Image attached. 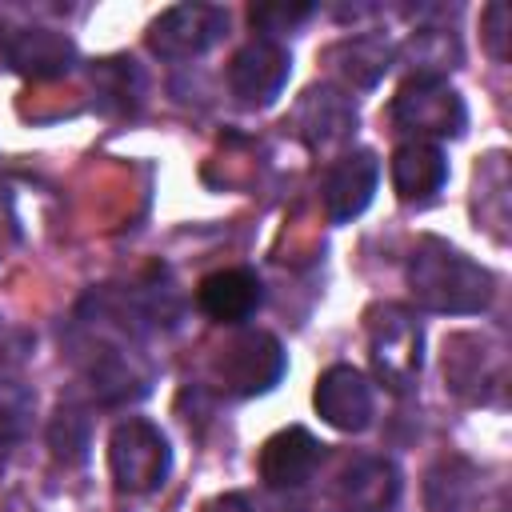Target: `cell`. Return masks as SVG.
<instances>
[{
	"instance_id": "cell-1",
	"label": "cell",
	"mask_w": 512,
	"mask_h": 512,
	"mask_svg": "<svg viewBox=\"0 0 512 512\" xmlns=\"http://www.w3.org/2000/svg\"><path fill=\"white\" fill-rule=\"evenodd\" d=\"M408 288L420 308L444 316H472L492 304L496 280L484 264L452 248L448 240L424 236L408 256Z\"/></svg>"
},
{
	"instance_id": "cell-2",
	"label": "cell",
	"mask_w": 512,
	"mask_h": 512,
	"mask_svg": "<svg viewBox=\"0 0 512 512\" xmlns=\"http://www.w3.org/2000/svg\"><path fill=\"white\" fill-rule=\"evenodd\" d=\"M108 468H112V480L120 492L128 496H148L156 492L168 472H172V448H168V436L152 424V420H140V416H128L124 424L112 428V440H108Z\"/></svg>"
},
{
	"instance_id": "cell-3",
	"label": "cell",
	"mask_w": 512,
	"mask_h": 512,
	"mask_svg": "<svg viewBox=\"0 0 512 512\" xmlns=\"http://www.w3.org/2000/svg\"><path fill=\"white\" fill-rule=\"evenodd\" d=\"M392 124L400 132H412L416 140L424 136H464L468 128V108L460 92L444 76H408L392 100Z\"/></svg>"
},
{
	"instance_id": "cell-4",
	"label": "cell",
	"mask_w": 512,
	"mask_h": 512,
	"mask_svg": "<svg viewBox=\"0 0 512 512\" xmlns=\"http://www.w3.org/2000/svg\"><path fill=\"white\" fill-rule=\"evenodd\" d=\"M424 364V328L400 304H384L372 320V368L392 388L404 392Z\"/></svg>"
},
{
	"instance_id": "cell-5",
	"label": "cell",
	"mask_w": 512,
	"mask_h": 512,
	"mask_svg": "<svg viewBox=\"0 0 512 512\" xmlns=\"http://www.w3.org/2000/svg\"><path fill=\"white\" fill-rule=\"evenodd\" d=\"M224 32H228V12L220 4H176L152 20L148 48L164 60H192L208 52Z\"/></svg>"
},
{
	"instance_id": "cell-6",
	"label": "cell",
	"mask_w": 512,
	"mask_h": 512,
	"mask_svg": "<svg viewBox=\"0 0 512 512\" xmlns=\"http://www.w3.org/2000/svg\"><path fill=\"white\" fill-rule=\"evenodd\" d=\"M288 72H292L288 48L280 40H272V36H252L228 64V88H232V96L240 104L264 108L284 92Z\"/></svg>"
},
{
	"instance_id": "cell-7",
	"label": "cell",
	"mask_w": 512,
	"mask_h": 512,
	"mask_svg": "<svg viewBox=\"0 0 512 512\" xmlns=\"http://www.w3.org/2000/svg\"><path fill=\"white\" fill-rule=\"evenodd\" d=\"M312 404L324 424L336 432H364L372 424V384L352 364H332L312 392Z\"/></svg>"
},
{
	"instance_id": "cell-8",
	"label": "cell",
	"mask_w": 512,
	"mask_h": 512,
	"mask_svg": "<svg viewBox=\"0 0 512 512\" xmlns=\"http://www.w3.org/2000/svg\"><path fill=\"white\" fill-rule=\"evenodd\" d=\"M280 376H284V352H280L276 336H268V332H244L220 356V380L236 396L268 392Z\"/></svg>"
},
{
	"instance_id": "cell-9",
	"label": "cell",
	"mask_w": 512,
	"mask_h": 512,
	"mask_svg": "<svg viewBox=\"0 0 512 512\" xmlns=\"http://www.w3.org/2000/svg\"><path fill=\"white\" fill-rule=\"evenodd\" d=\"M380 184V160L360 148V152H348L344 160H336L324 176V208L336 224H348L352 216H360L368 204H372V192Z\"/></svg>"
},
{
	"instance_id": "cell-10",
	"label": "cell",
	"mask_w": 512,
	"mask_h": 512,
	"mask_svg": "<svg viewBox=\"0 0 512 512\" xmlns=\"http://www.w3.org/2000/svg\"><path fill=\"white\" fill-rule=\"evenodd\" d=\"M320 456H324V444L308 428H280L260 448V480L280 492L300 488L304 480H312Z\"/></svg>"
},
{
	"instance_id": "cell-11",
	"label": "cell",
	"mask_w": 512,
	"mask_h": 512,
	"mask_svg": "<svg viewBox=\"0 0 512 512\" xmlns=\"http://www.w3.org/2000/svg\"><path fill=\"white\" fill-rule=\"evenodd\" d=\"M4 60L32 76V80H48V76H64L76 64V44L64 32L52 28H16L4 36Z\"/></svg>"
},
{
	"instance_id": "cell-12",
	"label": "cell",
	"mask_w": 512,
	"mask_h": 512,
	"mask_svg": "<svg viewBox=\"0 0 512 512\" xmlns=\"http://www.w3.org/2000/svg\"><path fill=\"white\" fill-rule=\"evenodd\" d=\"M400 496V472L384 456H352L340 472V500L348 512H388Z\"/></svg>"
},
{
	"instance_id": "cell-13",
	"label": "cell",
	"mask_w": 512,
	"mask_h": 512,
	"mask_svg": "<svg viewBox=\"0 0 512 512\" xmlns=\"http://www.w3.org/2000/svg\"><path fill=\"white\" fill-rule=\"evenodd\" d=\"M260 300H264V288L252 268H220V272L204 276L196 288V304L220 324L248 320L260 308Z\"/></svg>"
},
{
	"instance_id": "cell-14",
	"label": "cell",
	"mask_w": 512,
	"mask_h": 512,
	"mask_svg": "<svg viewBox=\"0 0 512 512\" xmlns=\"http://www.w3.org/2000/svg\"><path fill=\"white\" fill-rule=\"evenodd\" d=\"M448 184V160L432 140H408L392 152V188L408 204L432 200Z\"/></svg>"
},
{
	"instance_id": "cell-15",
	"label": "cell",
	"mask_w": 512,
	"mask_h": 512,
	"mask_svg": "<svg viewBox=\"0 0 512 512\" xmlns=\"http://www.w3.org/2000/svg\"><path fill=\"white\" fill-rule=\"evenodd\" d=\"M296 124L312 148H332L356 128V104L332 88H308L296 108Z\"/></svg>"
},
{
	"instance_id": "cell-16",
	"label": "cell",
	"mask_w": 512,
	"mask_h": 512,
	"mask_svg": "<svg viewBox=\"0 0 512 512\" xmlns=\"http://www.w3.org/2000/svg\"><path fill=\"white\" fill-rule=\"evenodd\" d=\"M332 60H340V72L360 84V88H372L384 72H388V60H392V48L384 44V36H352L344 44L332 48Z\"/></svg>"
},
{
	"instance_id": "cell-17",
	"label": "cell",
	"mask_w": 512,
	"mask_h": 512,
	"mask_svg": "<svg viewBox=\"0 0 512 512\" xmlns=\"http://www.w3.org/2000/svg\"><path fill=\"white\" fill-rule=\"evenodd\" d=\"M88 436H92V420L84 408L76 404H60L52 424H48V444L56 452V460L64 464H80L88 456Z\"/></svg>"
},
{
	"instance_id": "cell-18",
	"label": "cell",
	"mask_w": 512,
	"mask_h": 512,
	"mask_svg": "<svg viewBox=\"0 0 512 512\" xmlns=\"http://www.w3.org/2000/svg\"><path fill=\"white\" fill-rule=\"evenodd\" d=\"M36 412V392L20 380H0V444H16L28 436Z\"/></svg>"
},
{
	"instance_id": "cell-19",
	"label": "cell",
	"mask_w": 512,
	"mask_h": 512,
	"mask_svg": "<svg viewBox=\"0 0 512 512\" xmlns=\"http://www.w3.org/2000/svg\"><path fill=\"white\" fill-rule=\"evenodd\" d=\"M92 80H96V88H100L104 96H116L124 108H128V96H132V104H136V96H140V88H144V80H140V72L132 68V60H100L96 72H92Z\"/></svg>"
},
{
	"instance_id": "cell-20",
	"label": "cell",
	"mask_w": 512,
	"mask_h": 512,
	"mask_svg": "<svg viewBox=\"0 0 512 512\" xmlns=\"http://www.w3.org/2000/svg\"><path fill=\"white\" fill-rule=\"evenodd\" d=\"M316 8L312 4H256L252 8V24L260 28V36H272L284 32V28H296L300 20H308Z\"/></svg>"
},
{
	"instance_id": "cell-21",
	"label": "cell",
	"mask_w": 512,
	"mask_h": 512,
	"mask_svg": "<svg viewBox=\"0 0 512 512\" xmlns=\"http://www.w3.org/2000/svg\"><path fill=\"white\" fill-rule=\"evenodd\" d=\"M504 24H508V4H488V12H484V44H488V52H492V60H504L508 52H504Z\"/></svg>"
},
{
	"instance_id": "cell-22",
	"label": "cell",
	"mask_w": 512,
	"mask_h": 512,
	"mask_svg": "<svg viewBox=\"0 0 512 512\" xmlns=\"http://www.w3.org/2000/svg\"><path fill=\"white\" fill-rule=\"evenodd\" d=\"M208 512H248V504H244V496H224V500L208 504Z\"/></svg>"
},
{
	"instance_id": "cell-23",
	"label": "cell",
	"mask_w": 512,
	"mask_h": 512,
	"mask_svg": "<svg viewBox=\"0 0 512 512\" xmlns=\"http://www.w3.org/2000/svg\"><path fill=\"white\" fill-rule=\"evenodd\" d=\"M4 468H8V444H0V476H4Z\"/></svg>"
}]
</instances>
